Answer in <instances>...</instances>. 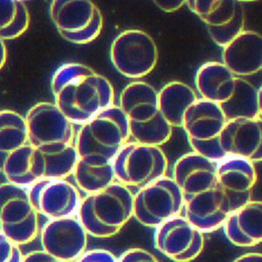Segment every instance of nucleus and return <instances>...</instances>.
<instances>
[{"mask_svg":"<svg viewBox=\"0 0 262 262\" xmlns=\"http://www.w3.org/2000/svg\"><path fill=\"white\" fill-rule=\"evenodd\" d=\"M55 104L73 124L83 125L114 106L115 94L107 78L80 63L61 66L52 79Z\"/></svg>","mask_w":262,"mask_h":262,"instance_id":"1","label":"nucleus"},{"mask_svg":"<svg viewBox=\"0 0 262 262\" xmlns=\"http://www.w3.org/2000/svg\"><path fill=\"white\" fill-rule=\"evenodd\" d=\"M127 118L134 141L161 146L172 134V127L159 109L158 91L148 83L135 81L121 92L119 106Z\"/></svg>","mask_w":262,"mask_h":262,"instance_id":"2","label":"nucleus"},{"mask_svg":"<svg viewBox=\"0 0 262 262\" xmlns=\"http://www.w3.org/2000/svg\"><path fill=\"white\" fill-rule=\"evenodd\" d=\"M78 219L88 235L110 238L133 217V194L118 182L82 199Z\"/></svg>","mask_w":262,"mask_h":262,"instance_id":"3","label":"nucleus"},{"mask_svg":"<svg viewBox=\"0 0 262 262\" xmlns=\"http://www.w3.org/2000/svg\"><path fill=\"white\" fill-rule=\"evenodd\" d=\"M129 137L127 118L114 105L81 125L76 135L75 148L79 158L113 162Z\"/></svg>","mask_w":262,"mask_h":262,"instance_id":"4","label":"nucleus"},{"mask_svg":"<svg viewBox=\"0 0 262 262\" xmlns=\"http://www.w3.org/2000/svg\"><path fill=\"white\" fill-rule=\"evenodd\" d=\"M226 122L218 104L198 99L186 111L182 127L194 152L218 163L226 158L220 146Z\"/></svg>","mask_w":262,"mask_h":262,"instance_id":"5","label":"nucleus"},{"mask_svg":"<svg viewBox=\"0 0 262 262\" xmlns=\"http://www.w3.org/2000/svg\"><path fill=\"white\" fill-rule=\"evenodd\" d=\"M117 182L138 190L165 177L167 160L160 146L127 142L113 160Z\"/></svg>","mask_w":262,"mask_h":262,"instance_id":"6","label":"nucleus"},{"mask_svg":"<svg viewBox=\"0 0 262 262\" xmlns=\"http://www.w3.org/2000/svg\"><path fill=\"white\" fill-rule=\"evenodd\" d=\"M0 232L17 246L36 238L38 214L27 188L8 182L0 184Z\"/></svg>","mask_w":262,"mask_h":262,"instance_id":"7","label":"nucleus"},{"mask_svg":"<svg viewBox=\"0 0 262 262\" xmlns=\"http://www.w3.org/2000/svg\"><path fill=\"white\" fill-rule=\"evenodd\" d=\"M50 15L63 38L76 45L95 40L103 28V15L90 0H54Z\"/></svg>","mask_w":262,"mask_h":262,"instance_id":"8","label":"nucleus"},{"mask_svg":"<svg viewBox=\"0 0 262 262\" xmlns=\"http://www.w3.org/2000/svg\"><path fill=\"white\" fill-rule=\"evenodd\" d=\"M184 198L171 178L166 176L138 190L133 195V217L143 226L157 228L180 216Z\"/></svg>","mask_w":262,"mask_h":262,"instance_id":"9","label":"nucleus"},{"mask_svg":"<svg viewBox=\"0 0 262 262\" xmlns=\"http://www.w3.org/2000/svg\"><path fill=\"white\" fill-rule=\"evenodd\" d=\"M110 59L114 68L128 79H141L149 75L159 60L155 39L140 30H127L112 42Z\"/></svg>","mask_w":262,"mask_h":262,"instance_id":"10","label":"nucleus"},{"mask_svg":"<svg viewBox=\"0 0 262 262\" xmlns=\"http://www.w3.org/2000/svg\"><path fill=\"white\" fill-rule=\"evenodd\" d=\"M189 8L205 24L214 42L224 48L245 31V10L236 0H189Z\"/></svg>","mask_w":262,"mask_h":262,"instance_id":"11","label":"nucleus"},{"mask_svg":"<svg viewBox=\"0 0 262 262\" xmlns=\"http://www.w3.org/2000/svg\"><path fill=\"white\" fill-rule=\"evenodd\" d=\"M29 142L33 148L75 145L73 123L55 103L38 102L25 117Z\"/></svg>","mask_w":262,"mask_h":262,"instance_id":"12","label":"nucleus"},{"mask_svg":"<svg viewBox=\"0 0 262 262\" xmlns=\"http://www.w3.org/2000/svg\"><path fill=\"white\" fill-rule=\"evenodd\" d=\"M204 246V233L185 216L171 218L156 228V249L172 261H194L203 252Z\"/></svg>","mask_w":262,"mask_h":262,"instance_id":"13","label":"nucleus"},{"mask_svg":"<svg viewBox=\"0 0 262 262\" xmlns=\"http://www.w3.org/2000/svg\"><path fill=\"white\" fill-rule=\"evenodd\" d=\"M28 189L34 210L50 220L74 217L81 196L78 189L66 180H38Z\"/></svg>","mask_w":262,"mask_h":262,"instance_id":"14","label":"nucleus"},{"mask_svg":"<svg viewBox=\"0 0 262 262\" xmlns=\"http://www.w3.org/2000/svg\"><path fill=\"white\" fill-rule=\"evenodd\" d=\"M42 251L65 262L77 261L85 252L88 234L78 218L50 220L40 232Z\"/></svg>","mask_w":262,"mask_h":262,"instance_id":"15","label":"nucleus"},{"mask_svg":"<svg viewBox=\"0 0 262 262\" xmlns=\"http://www.w3.org/2000/svg\"><path fill=\"white\" fill-rule=\"evenodd\" d=\"M256 182L253 163L240 158H225L218 162L216 186L225 198L230 213L252 201Z\"/></svg>","mask_w":262,"mask_h":262,"instance_id":"16","label":"nucleus"},{"mask_svg":"<svg viewBox=\"0 0 262 262\" xmlns=\"http://www.w3.org/2000/svg\"><path fill=\"white\" fill-rule=\"evenodd\" d=\"M220 146L226 158H240L251 163L262 160L261 119H233L220 135Z\"/></svg>","mask_w":262,"mask_h":262,"instance_id":"17","label":"nucleus"},{"mask_svg":"<svg viewBox=\"0 0 262 262\" xmlns=\"http://www.w3.org/2000/svg\"><path fill=\"white\" fill-rule=\"evenodd\" d=\"M217 164L194 151L178 160L172 180L181 190L184 201L216 186Z\"/></svg>","mask_w":262,"mask_h":262,"instance_id":"18","label":"nucleus"},{"mask_svg":"<svg viewBox=\"0 0 262 262\" xmlns=\"http://www.w3.org/2000/svg\"><path fill=\"white\" fill-rule=\"evenodd\" d=\"M186 219L202 233L223 227L230 210L217 186L184 201Z\"/></svg>","mask_w":262,"mask_h":262,"instance_id":"19","label":"nucleus"},{"mask_svg":"<svg viewBox=\"0 0 262 262\" xmlns=\"http://www.w3.org/2000/svg\"><path fill=\"white\" fill-rule=\"evenodd\" d=\"M223 64L239 78L257 74L262 69V36L244 31L223 48Z\"/></svg>","mask_w":262,"mask_h":262,"instance_id":"20","label":"nucleus"},{"mask_svg":"<svg viewBox=\"0 0 262 262\" xmlns=\"http://www.w3.org/2000/svg\"><path fill=\"white\" fill-rule=\"evenodd\" d=\"M226 237L238 247H253L261 243V201H250L233 211L224 225Z\"/></svg>","mask_w":262,"mask_h":262,"instance_id":"21","label":"nucleus"},{"mask_svg":"<svg viewBox=\"0 0 262 262\" xmlns=\"http://www.w3.org/2000/svg\"><path fill=\"white\" fill-rule=\"evenodd\" d=\"M75 145L34 148L33 172L35 179L65 180L73 174L78 162Z\"/></svg>","mask_w":262,"mask_h":262,"instance_id":"22","label":"nucleus"},{"mask_svg":"<svg viewBox=\"0 0 262 262\" xmlns=\"http://www.w3.org/2000/svg\"><path fill=\"white\" fill-rule=\"evenodd\" d=\"M235 79L223 63L208 62L199 68L195 83L201 99L219 105L231 97Z\"/></svg>","mask_w":262,"mask_h":262,"instance_id":"23","label":"nucleus"},{"mask_svg":"<svg viewBox=\"0 0 262 262\" xmlns=\"http://www.w3.org/2000/svg\"><path fill=\"white\" fill-rule=\"evenodd\" d=\"M219 107L227 121L261 119V89L245 78L236 77L231 97L219 104Z\"/></svg>","mask_w":262,"mask_h":262,"instance_id":"24","label":"nucleus"},{"mask_svg":"<svg viewBox=\"0 0 262 262\" xmlns=\"http://www.w3.org/2000/svg\"><path fill=\"white\" fill-rule=\"evenodd\" d=\"M198 99L194 89L182 82H170L158 92L159 109L172 128L182 127L186 111Z\"/></svg>","mask_w":262,"mask_h":262,"instance_id":"25","label":"nucleus"},{"mask_svg":"<svg viewBox=\"0 0 262 262\" xmlns=\"http://www.w3.org/2000/svg\"><path fill=\"white\" fill-rule=\"evenodd\" d=\"M73 176L83 192L87 195L96 193L115 183L113 162L90 158H79Z\"/></svg>","mask_w":262,"mask_h":262,"instance_id":"26","label":"nucleus"},{"mask_svg":"<svg viewBox=\"0 0 262 262\" xmlns=\"http://www.w3.org/2000/svg\"><path fill=\"white\" fill-rule=\"evenodd\" d=\"M26 119L13 110L0 111V170L5 160L29 144Z\"/></svg>","mask_w":262,"mask_h":262,"instance_id":"27","label":"nucleus"},{"mask_svg":"<svg viewBox=\"0 0 262 262\" xmlns=\"http://www.w3.org/2000/svg\"><path fill=\"white\" fill-rule=\"evenodd\" d=\"M30 12L20 0H0V38L15 39L27 32L30 26Z\"/></svg>","mask_w":262,"mask_h":262,"instance_id":"28","label":"nucleus"},{"mask_svg":"<svg viewBox=\"0 0 262 262\" xmlns=\"http://www.w3.org/2000/svg\"><path fill=\"white\" fill-rule=\"evenodd\" d=\"M34 148L29 143L11 154L4 162L0 172L8 183L29 188L37 180L33 172Z\"/></svg>","mask_w":262,"mask_h":262,"instance_id":"29","label":"nucleus"},{"mask_svg":"<svg viewBox=\"0 0 262 262\" xmlns=\"http://www.w3.org/2000/svg\"><path fill=\"white\" fill-rule=\"evenodd\" d=\"M23 258L18 246L0 232V262H21Z\"/></svg>","mask_w":262,"mask_h":262,"instance_id":"30","label":"nucleus"},{"mask_svg":"<svg viewBox=\"0 0 262 262\" xmlns=\"http://www.w3.org/2000/svg\"><path fill=\"white\" fill-rule=\"evenodd\" d=\"M117 262H160L149 251L142 248H131L121 254Z\"/></svg>","mask_w":262,"mask_h":262,"instance_id":"31","label":"nucleus"},{"mask_svg":"<svg viewBox=\"0 0 262 262\" xmlns=\"http://www.w3.org/2000/svg\"><path fill=\"white\" fill-rule=\"evenodd\" d=\"M76 262H117V258L108 250L94 249L86 251Z\"/></svg>","mask_w":262,"mask_h":262,"instance_id":"32","label":"nucleus"},{"mask_svg":"<svg viewBox=\"0 0 262 262\" xmlns=\"http://www.w3.org/2000/svg\"><path fill=\"white\" fill-rule=\"evenodd\" d=\"M21 262H65L63 260H60L49 253L39 250V251H33L29 254H27Z\"/></svg>","mask_w":262,"mask_h":262,"instance_id":"33","label":"nucleus"},{"mask_svg":"<svg viewBox=\"0 0 262 262\" xmlns=\"http://www.w3.org/2000/svg\"><path fill=\"white\" fill-rule=\"evenodd\" d=\"M154 2L164 12H174L186 4L184 0H157Z\"/></svg>","mask_w":262,"mask_h":262,"instance_id":"34","label":"nucleus"},{"mask_svg":"<svg viewBox=\"0 0 262 262\" xmlns=\"http://www.w3.org/2000/svg\"><path fill=\"white\" fill-rule=\"evenodd\" d=\"M233 262H262V255L257 252L246 253L244 255L239 256Z\"/></svg>","mask_w":262,"mask_h":262,"instance_id":"35","label":"nucleus"},{"mask_svg":"<svg viewBox=\"0 0 262 262\" xmlns=\"http://www.w3.org/2000/svg\"><path fill=\"white\" fill-rule=\"evenodd\" d=\"M6 57H7V51H6L5 41L0 38V70L3 68V66L6 62Z\"/></svg>","mask_w":262,"mask_h":262,"instance_id":"36","label":"nucleus"}]
</instances>
